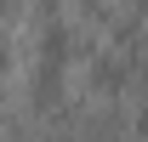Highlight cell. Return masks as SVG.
Returning <instances> with one entry per match:
<instances>
[{"instance_id":"cell-1","label":"cell","mask_w":148,"mask_h":142,"mask_svg":"<svg viewBox=\"0 0 148 142\" xmlns=\"http://www.w3.org/2000/svg\"><path fill=\"white\" fill-rule=\"evenodd\" d=\"M125 80H131V68H125V57H114V51H103L91 63V85L97 91H125Z\"/></svg>"},{"instance_id":"cell-2","label":"cell","mask_w":148,"mask_h":142,"mask_svg":"<svg viewBox=\"0 0 148 142\" xmlns=\"http://www.w3.org/2000/svg\"><path fill=\"white\" fill-rule=\"evenodd\" d=\"M12 68V40H6V29H0V74Z\"/></svg>"},{"instance_id":"cell-3","label":"cell","mask_w":148,"mask_h":142,"mask_svg":"<svg viewBox=\"0 0 148 142\" xmlns=\"http://www.w3.org/2000/svg\"><path fill=\"white\" fill-rule=\"evenodd\" d=\"M137 131H143V137H148V108H143V114H137Z\"/></svg>"}]
</instances>
